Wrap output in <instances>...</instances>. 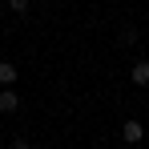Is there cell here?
I'll list each match as a JSON object with an SVG mask.
<instances>
[{"label":"cell","mask_w":149,"mask_h":149,"mask_svg":"<svg viewBox=\"0 0 149 149\" xmlns=\"http://www.w3.org/2000/svg\"><path fill=\"white\" fill-rule=\"evenodd\" d=\"M12 81H16V65H12V61H0V85L12 89Z\"/></svg>","instance_id":"cell-4"},{"label":"cell","mask_w":149,"mask_h":149,"mask_svg":"<svg viewBox=\"0 0 149 149\" xmlns=\"http://www.w3.org/2000/svg\"><path fill=\"white\" fill-rule=\"evenodd\" d=\"M145 141H149V133H145Z\"/></svg>","instance_id":"cell-7"},{"label":"cell","mask_w":149,"mask_h":149,"mask_svg":"<svg viewBox=\"0 0 149 149\" xmlns=\"http://www.w3.org/2000/svg\"><path fill=\"white\" fill-rule=\"evenodd\" d=\"M16 109H20V97L12 89H0V113H16Z\"/></svg>","instance_id":"cell-3"},{"label":"cell","mask_w":149,"mask_h":149,"mask_svg":"<svg viewBox=\"0 0 149 149\" xmlns=\"http://www.w3.org/2000/svg\"><path fill=\"white\" fill-rule=\"evenodd\" d=\"M0 149H8V145H4V137H0Z\"/></svg>","instance_id":"cell-6"},{"label":"cell","mask_w":149,"mask_h":149,"mask_svg":"<svg viewBox=\"0 0 149 149\" xmlns=\"http://www.w3.org/2000/svg\"><path fill=\"white\" fill-rule=\"evenodd\" d=\"M129 81L145 89V85H149V61H133V69H129Z\"/></svg>","instance_id":"cell-2"},{"label":"cell","mask_w":149,"mask_h":149,"mask_svg":"<svg viewBox=\"0 0 149 149\" xmlns=\"http://www.w3.org/2000/svg\"><path fill=\"white\" fill-rule=\"evenodd\" d=\"M8 149H32V145H28V137H12V141H8Z\"/></svg>","instance_id":"cell-5"},{"label":"cell","mask_w":149,"mask_h":149,"mask_svg":"<svg viewBox=\"0 0 149 149\" xmlns=\"http://www.w3.org/2000/svg\"><path fill=\"white\" fill-rule=\"evenodd\" d=\"M145 133H149V129H145V125H141V121H137V117H129V121L121 125V137H125V141H129V145H133V149L141 145V137H145Z\"/></svg>","instance_id":"cell-1"}]
</instances>
